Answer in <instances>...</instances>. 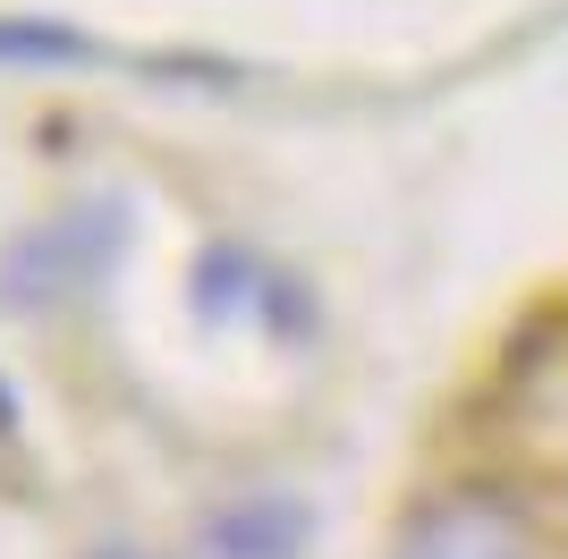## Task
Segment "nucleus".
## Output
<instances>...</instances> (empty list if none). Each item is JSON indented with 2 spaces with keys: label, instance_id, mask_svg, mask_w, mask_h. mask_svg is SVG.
I'll return each mask as SVG.
<instances>
[{
  "label": "nucleus",
  "instance_id": "nucleus-1",
  "mask_svg": "<svg viewBox=\"0 0 568 559\" xmlns=\"http://www.w3.org/2000/svg\"><path fill=\"white\" fill-rule=\"evenodd\" d=\"M399 559H544V535L500 491H458V500H433L407 526Z\"/></svg>",
  "mask_w": 568,
  "mask_h": 559
},
{
  "label": "nucleus",
  "instance_id": "nucleus-4",
  "mask_svg": "<svg viewBox=\"0 0 568 559\" xmlns=\"http://www.w3.org/2000/svg\"><path fill=\"white\" fill-rule=\"evenodd\" d=\"M102 559H136V551H102Z\"/></svg>",
  "mask_w": 568,
  "mask_h": 559
},
{
  "label": "nucleus",
  "instance_id": "nucleus-2",
  "mask_svg": "<svg viewBox=\"0 0 568 559\" xmlns=\"http://www.w3.org/2000/svg\"><path fill=\"white\" fill-rule=\"evenodd\" d=\"M297 542H306L297 500H246L213 526V559H297Z\"/></svg>",
  "mask_w": 568,
  "mask_h": 559
},
{
  "label": "nucleus",
  "instance_id": "nucleus-3",
  "mask_svg": "<svg viewBox=\"0 0 568 559\" xmlns=\"http://www.w3.org/2000/svg\"><path fill=\"white\" fill-rule=\"evenodd\" d=\"M85 34L77 26H43V18H26V26H9L0 18V60H34V69H69V60H85Z\"/></svg>",
  "mask_w": 568,
  "mask_h": 559
}]
</instances>
